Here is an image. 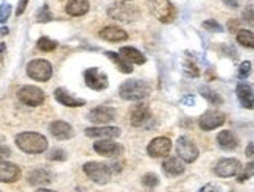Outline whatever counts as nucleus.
<instances>
[{"label":"nucleus","instance_id":"nucleus-1","mask_svg":"<svg viewBox=\"0 0 254 192\" xmlns=\"http://www.w3.org/2000/svg\"><path fill=\"white\" fill-rule=\"evenodd\" d=\"M16 145L28 155H39L49 149L47 138L36 131H22L16 136Z\"/></svg>","mask_w":254,"mask_h":192},{"label":"nucleus","instance_id":"nucleus-2","mask_svg":"<svg viewBox=\"0 0 254 192\" xmlns=\"http://www.w3.org/2000/svg\"><path fill=\"white\" fill-rule=\"evenodd\" d=\"M151 93V89L148 86V83H145L143 80H127L120 85L119 88V96L124 100L128 101H139L147 98Z\"/></svg>","mask_w":254,"mask_h":192},{"label":"nucleus","instance_id":"nucleus-3","mask_svg":"<svg viewBox=\"0 0 254 192\" xmlns=\"http://www.w3.org/2000/svg\"><path fill=\"white\" fill-rule=\"evenodd\" d=\"M147 6L150 13L162 24H170L175 19L176 11L170 0H147Z\"/></svg>","mask_w":254,"mask_h":192},{"label":"nucleus","instance_id":"nucleus-4","mask_svg":"<svg viewBox=\"0 0 254 192\" xmlns=\"http://www.w3.org/2000/svg\"><path fill=\"white\" fill-rule=\"evenodd\" d=\"M27 75L35 82L46 83L53 75V67L47 60H42V58L31 60L27 64Z\"/></svg>","mask_w":254,"mask_h":192},{"label":"nucleus","instance_id":"nucleus-5","mask_svg":"<svg viewBox=\"0 0 254 192\" xmlns=\"http://www.w3.org/2000/svg\"><path fill=\"white\" fill-rule=\"evenodd\" d=\"M83 172L89 177L94 183L97 185H106L113 177V171L109 164L97 163V161H89L83 166Z\"/></svg>","mask_w":254,"mask_h":192},{"label":"nucleus","instance_id":"nucleus-6","mask_svg":"<svg viewBox=\"0 0 254 192\" xmlns=\"http://www.w3.org/2000/svg\"><path fill=\"white\" fill-rule=\"evenodd\" d=\"M108 16L119 22H132L139 19L140 13L136 6L127 2H116L108 8Z\"/></svg>","mask_w":254,"mask_h":192},{"label":"nucleus","instance_id":"nucleus-7","mask_svg":"<svg viewBox=\"0 0 254 192\" xmlns=\"http://www.w3.org/2000/svg\"><path fill=\"white\" fill-rule=\"evenodd\" d=\"M17 98L27 106H41L46 100V94L38 86H22L17 91Z\"/></svg>","mask_w":254,"mask_h":192},{"label":"nucleus","instance_id":"nucleus-8","mask_svg":"<svg viewBox=\"0 0 254 192\" xmlns=\"http://www.w3.org/2000/svg\"><path fill=\"white\" fill-rule=\"evenodd\" d=\"M84 83L92 91H105L108 88V75L103 74L98 67H89L84 71Z\"/></svg>","mask_w":254,"mask_h":192},{"label":"nucleus","instance_id":"nucleus-9","mask_svg":"<svg viewBox=\"0 0 254 192\" xmlns=\"http://www.w3.org/2000/svg\"><path fill=\"white\" fill-rule=\"evenodd\" d=\"M176 153H178V156L184 163H193L196 161V158L200 156L198 147L186 136H181L178 142H176Z\"/></svg>","mask_w":254,"mask_h":192},{"label":"nucleus","instance_id":"nucleus-10","mask_svg":"<svg viewBox=\"0 0 254 192\" xmlns=\"http://www.w3.org/2000/svg\"><path fill=\"white\" fill-rule=\"evenodd\" d=\"M242 171V164L236 158H225V160L218 161L214 167V174L220 178H229L236 177Z\"/></svg>","mask_w":254,"mask_h":192},{"label":"nucleus","instance_id":"nucleus-11","mask_svg":"<svg viewBox=\"0 0 254 192\" xmlns=\"http://www.w3.org/2000/svg\"><path fill=\"white\" fill-rule=\"evenodd\" d=\"M116 117H117V112L111 106H95L94 109L89 111V114H87V119L92 123H97V125H108V123L114 122Z\"/></svg>","mask_w":254,"mask_h":192},{"label":"nucleus","instance_id":"nucleus-12","mask_svg":"<svg viewBox=\"0 0 254 192\" xmlns=\"http://www.w3.org/2000/svg\"><path fill=\"white\" fill-rule=\"evenodd\" d=\"M225 120H226V117H225L223 112L215 111V109H209L200 117V120H198V125H200V128L204 130V131H211V130L222 127L225 123Z\"/></svg>","mask_w":254,"mask_h":192},{"label":"nucleus","instance_id":"nucleus-13","mask_svg":"<svg viewBox=\"0 0 254 192\" xmlns=\"http://www.w3.org/2000/svg\"><path fill=\"white\" fill-rule=\"evenodd\" d=\"M172 150V141L165 136L154 138L148 145H147V153L151 158H167Z\"/></svg>","mask_w":254,"mask_h":192},{"label":"nucleus","instance_id":"nucleus-14","mask_svg":"<svg viewBox=\"0 0 254 192\" xmlns=\"http://www.w3.org/2000/svg\"><path fill=\"white\" fill-rule=\"evenodd\" d=\"M148 120H151V111L145 103H137L131 108L129 122L132 127H145Z\"/></svg>","mask_w":254,"mask_h":192},{"label":"nucleus","instance_id":"nucleus-15","mask_svg":"<svg viewBox=\"0 0 254 192\" xmlns=\"http://www.w3.org/2000/svg\"><path fill=\"white\" fill-rule=\"evenodd\" d=\"M50 134L58 141H67L75 136V130L70 123L64 122V120H53L49 125Z\"/></svg>","mask_w":254,"mask_h":192},{"label":"nucleus","instance_id":"nucleus-16","mask_svg":"<svg viewBox=\"0 0 254 192\" xmlns=\"http://www.w3.org/2000/svg\"><path fill=\"white\" fill-rule=\"evenodd\" d=\"M94 150L95 153L102 155L105 158H116L119 155H122L124 147L117 142H113L111 139H100L94 142Z\"/></svg>","mask_w":254,"mask_h":192},{"label":"nucleus","instance_id":"nucleus-17","mask_svg":"<svg viewBox=\"0 0 254 192\" xmlns=\"http://www.w3.org/2000/svg\"><path fill=\"white\" fill-rule=\"evenodd\" d=\"M236 94L240 105L247 109H254V85L242 82L236 88Z\"/></svg>","mask_w":254,"mask_h":192},{"label":"nucleus","instance_id":"nucleus-18","mask_svg":"<svg viewBox=\"0 0 254 192\" xmlns=\"http://www.w3.org/2000/svg\"><path fill=\"white\" fill-rule=\"evenodd\" d=\"M86 136L87 138H95V139H116L120 136V128L119 127H89L86 128Z\"/></svg>","mask_w":254,"mask_h":192},{"label":"nucleus","instance_id":"nucleus-19","mask_svg":"<svg viewBox=\"0 0 254 192\" xmlns=\"http://www.w3.org/2000/svg\"><path fill=\"white\" fill-rule=\"evenodd\" d=\"M53 97H55V100H57L60 105H64V106H67V108H80V106H83L86 103L83 98H78V97L72 96L69 91H65L64 88H57V89H55Z\"/></svg>","mask_w":254,"mask_h":192},{"label":"nucleus","instance_id":"nucleus-20","mask_svg":"<svg viewBox=\"0 0 254 192\" xmlns=\"http://www.w3.org/2000/svg\"><path fill=\"white\" fill-rule=\"evenodd\" d=\"M27 180L31 186H46L53 182V174L44 167H36L28 172Z\"/></svg>","mask_w":254,"mask_h":192},{"label":"nucleus","instance_id":"nucleus-21","mask_svg":"<svg viewBox=\"0 0 254 192\" xmlns=\"http://www.w3.org/2000/svg\"><path fill=\"white\" fill-rule=\"evenodd\" d=\"M20 177V167L9 161H0V183H14Z\"/></svg>","mask_w":254,"mask_h":192},{"label":"nucleus","instance_id":"nucleus-22","mask_svg":"<svg viewBox=\"0 0 254 192\" xmlns=\"http://www.w3.org/2000/svg\"><path fill=\"white\" fill-rule=\"evenodd\" d=\"M162 171L167 177H178L184 172V161L180 156H167L162 163Z\"/></svg>","mask_w":254,"mask_h":192},{"label":"nucleus","instance_id":"nucleus-23","mask_svg":"<svg viewBox=\"0 0 254 192\" xmlns=\"http://www.w3.org/2000/svg\"><path fill=\"white\" fill-rule=\"evenodd\" d=\"M98 36L108 42H120V41H127L128 39V33L122 30L120 27L116 25H108L98 31Z\"/></svg>","mask_w":254,"mask_h":192},{"label":"nucleus","instance_id":"nucleus-24","mask_svg":"<svg viewBox=\"0 0 254 192\" xmlns=\"http://www.w3.org/2000/svg\"><path fill=\"white\" fill-rule=\"evenodd\" d=\"M217 144L220 149H223V150H234L239 147V138L234 131L223 130L217 134Z\"/></svg>","mask_w":254,"mask_h":192},{"label":"nucleus","instance_id":"nucleus-25","mask_svg":"<svg viewBox=\"0 0 254 192\" xmlns=\"http://www.w3.org/2000/svg\"><path fill=\"white\" fill-rule=\"evenodd\" d=\"M91 8L89 0H70V2L65 5V13L69 16L78 17V16H84Z\"/></svg>","mask_w":254,"mask_h":192},{"label":"nucleus","instance_id":"nucleus-26","mask_svg":"<svg viewBox=\"0 0 254 192\" xmlns=\"http://www.w3.org/2000/svg\"><path fill=\"white\" fill-rule=\"evenodd\" d=\"M119 53L122 55L124 58H125L128 63H131V64H145V61H147L145 55H143L140 50H137V49H134V47H129V46L122 47Z\"/></svg>","mask_w":254,"mask_h":192},{"label":"nucleus","instance_id":"nucleus-27","mask_svg":"<svg viewBox=\"0 0 254 192\" xmlns=\"http://www.w3.org/2000/svg\"><path fill=\"white\" fill-rule=\"evenodd\" d=\"M105 55L116 64V67H117V69H119L120 72H122V74H131L132 69H134V67H132V64L128 63L120 53H116V52H106Z\"/></svg>","mask_w":254,"mask_h":192},{"label":"nucleus","instance_id":"nucleus-28","mask_svg":"<svg viewBox=\"0 0 254 192\" xmlns=\"http://www.w3.org/2000/svg\"><path fill=\"white\" fill-rule=\"evenodd\" d=\"M237 42L247 49H254V31L251 30H239L237 31Z\"/></svg>","mask_w":254,"mask_h":192},{"label":"nucleus","instance_id":"nucleus-29","mask_svg":"<svg viewBox=\"0 0 254 192\" xmlns=\"http://www.w3.org/2000/svg\"><path fill=\"white\" fill-rule=\"evenodd\" d=\"M201 96L209 101V103H212V105H222L223 103V98L222 96H220L218 93L212 91V89H209V88H201Z\"/></svg>","mask_w":254,"mask_h":192},{"label":"nucleus","instance_id":"nucleus-30","mask_svg":"<svg viewBox=\"0 0 254 192\" xmlns=\"http://www.w3.org/2000/svg\"><path fill=\"white\" fill-rule=\"evenodd\" d=\"M36 46H38V49H39L41 52H53L55 49L58 47V42H57V41H53V39H50V38H47V36H42V38L38 39Z\"/></svg>","mask_w":254,"mask_h":192},{"label":"nucleus","instance_id":"nucleus-31","mask_svg":"<svg viewBox=\"0 0 254 192\" xmlns=\"http://www.w3.org/2000/svg\"><path fill=\"white\" fill-rule=\"evenodd\" d=\"M184 72H186L187 77H192V78L200 75V69H198V64L195 63V60L190 58V56H187L186 61H184Z\"/></svg>","mask_w":254,"mask_h":192},{"label":"nucleus","instance_id":"nucleus-32","mask_svg":"<svg viewBox=\"0 0 254 192\" xmlns=\"http://www.w3.org/2000/svg\"><path fill=\"white\" fill-rule=\"evenodd\" d=\"M52 19H53V14H52L49 5L47 3L42 5L36 13V22H39V24H46V22H50Z\"/></svg>","mask_w":254,"mask_h":192},{"label":"nucleus","instance_id":"nucleus-33","mask_svg":"<svg viewBox=\"0 0 254 192\" xmlns=\"http://www.w3.org/2000/svg\"><path fill=\"white\" fill-rule=\"evenodd\" d=\"M251 177H254V161L248 163L244 169H242V172L237 175V182L244 183V182H247V180H250Z\"/></svg>","mask_w":254,"mask_h":192},{"label":"nucleus","instance_id":"nucleus-34","mask_svg":"<svg viewBox=\"0 0 254 192\" xmlns=\"http://www.w3.org/2000/svg\"><path fill=\"white\" fill-rule=\"evenodd\" d=\"M203 28L207 30V31H212V33H220L223 31V27L218 24L215 19H207L203 22Z\"/></svg>","mask_w":254,"mask_h":192},{"label":"nucleus","instance_id":"nucleus-35","mask_svg":"<svg viewBox=\"0 0 254 192\" xmlns=\"http://www.w3.org/2000/svg\"><path fill=\"white\" fill-rule=\"evenodd\" d=\"M47 158L50 161H65V160H67V153H65L63 149H53L47 155Z\"/></svg>","mask_w":254,"mask_h":192},{"label":"nucleus","instance_id":"nucleus-36","mask_svg":"<svg viewBox=\"0 0 254 192\" xmlns=\"http://www.w3.org/2000/svg\"><path fill=\"white\" fill-rule=\"evenodd\" d=\"M142 183L147 188H156L159 185V178L156 174H145L142 177Z\"/></svg>","mask_w":254,"mask_h":192},{"label":"nucleus","instance_id":"nucleus-37","mask_svg":"<svg viewBox=\"0 0 254 192\" xmlns=\"http://www.w3.org/2000/svg\"><path fill=\"white\" fill-rule=\"evenodd\" d=\"M242 17H244V20L247 22V24H250L251 27H254V5H247L245 9H244V14H242Z\"/></svg>","mask_w":254,"mask_h":192},{"label":"nucleus","instance_id":"nucleus-38","mask_svg":"<svg viewBox=\"0 0 254 192\" xmlns=\"http://www.w3.org/2000/svg\"><path fill=\"white\" fill-rule=\"evenodd\" d=\"M250 74H251V63L250 61H244V63L239 66L237 77L244 80V78H248L250 77Z\"/></svg>","mask_w":254,"mask_h":192},{"label":"nucleus","instance_id":"nucleus-39","mask_svg":"<svg viewBox=\"0 0 254 192\" xmlns=\"http://www.w3.org/2000/svg\"><path fill=\"white\" fill-rule=\"evenodd\" d=\"M9 16H11V5L8 3L0 5V24H5Z\"/></svg>","mask_w":254,"mask_h":192},{"label":"nucleus","instance_id":"nucleus-40","mask_svg":"<svg viewBox=\"0 0 254 192\" xmlns=\"http://www.w3.org/2000/svg\"><path fill=\"white\" fill-rule=\"evenodd\" d=\"M198 192H222V189L214 183H209V185H204Z\"/></svg>","mask_w":254,"mask_h":192},{"label":"nucleus","instance_id":"nucleus-41","mask_svg":"<svg viewBox=\"0 0 254 192\" xmlns=\"http://www.w3.org/2000/svg\"><path fill=\"white\" fill-rule=\"evenodd\" d=\"M28 2H30V0H19L17 8H16V14H17V16L24 14V11H25V8H27Z\"/></svg>","mask_w":254,"mask_h":192},{"label":"nucleus","instance_id":"nucleus-42","mask_svg":"<svg viewBox=\"0 0 254 192\" xmlns=\"http://www.w3.org/2000/svg\"><path fill=\"white\" fill-rule=\"evenodd\" d=\"M9 155H11L9 147L5 145V144H0V160H3V158H8Z\"/></svg>","mask_w":254,"mask_h":192},{"label":"nucleus","instance_id":"nucleus-43","mask_svg":"<svg viewBox=\"0 0 254 192\" xmlns=\"http://www.w3.org/2000/svg\"><path fill=\"white\" fill-rule=\"evenodd\" d=\"M222 2H223L228 8H233V9H236V8L240 6V0H222Z\"/></svg>","mask_w":254,"mask_h":192},{"label":"nucleus","instance_id":"nucleus-44","mask_svg":"<svg viewBox=\"0 0 254 192\" xmlns=\"http://www.w3.org/2000/svg\"><path fill=\"white\" fill-rule=\"evenodd\" d=\"M5 52H6V46H5V42H2V44H0V71H2V66H3Z\"/></svg>","mask_w":254,"mask_h":192},{"label":"nucleus","instance_id":"nucleus-45","mask_svg":"<svg viewBox=\"0 0 254 192\" xmlns=\"http://www.w3.org/2000/svg\"><path fill=\"white\" fill-rule=\"evenodd\" d=\"M239 24H240V22L239 20H229L228 22V30L229 31H237V28H239Z\"/></svg>","mask_w":254,"mask_h":192},{"label":"nucleus","instance_id":"nucleus-46","mask_svg":"<svg viewBox=\"0 0 254 192\" xmlns=\"http://www.w3.org/2000/svg\"><path fill=\"white\" fill-rule=\"evenodd\" d=\"M245 155H247L248 158H254V142H250V144L247 145Z\"/></svg>","mask_w":254,"mask_h":192},{"label":"nucleus","instance_id":"nucleus-47","mask_svg":"<svg viewBox=\"0 0 254 192\" xmlns=\"http://www.w3.org/2000/svg\"><path fill=\"white\" fill-rule=\"evenodd\" d=\"M6 33H8V28H6V27H2V28H0V35H6Z\"/></svg>","mask_w":254,"mask_h":192},{"label":"nucleus","instance_id":"nucleus-48","mask_svg":"<svg viewBox=\"0 0 254 192\" xmlns=\"http://www.w3.org/2000/svg\"><path fill=\"white\" fill-rule=\"evenodd\" d=\"M36 192H55V191H50V189H44V188H42V189H38Z\"/></svg>","mask_w":254,"mask_h":192},{"label":"nucleus","instance_id":"nucleus-49","mask_svg":"<svg viewBox=\"0 0 254 192\" xmlns=\"http://www.w3.org/2000/svg\"><path fill=\"white\" fill-rule=\"evenodd\" d=\"M0 192H2V191H0Z\"/></svg>","mask_w":254,"mask_h":192}]
</instances>
